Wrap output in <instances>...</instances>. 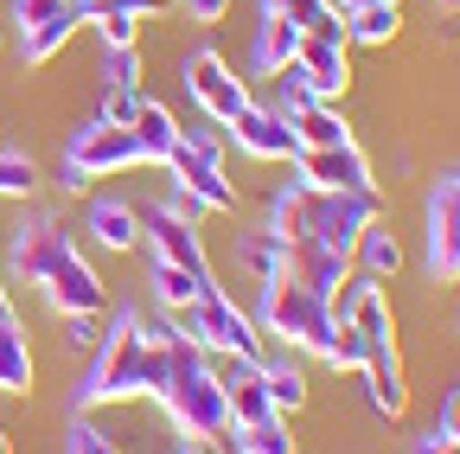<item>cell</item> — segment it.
I'll list each match as a JSON object with an SVG mask.
<instances>
[{
	"instance_id": "obj_35",
	"label": "cell",
	"mask_w": 460,
	"mask_h": 454,
	"mask_svg": "<svg viewBox=\"0 0 460 454\" xmlns=\"http://www.w3.org/2000/svg\"><path fill=\"white\" fill-rule=\"evenodd\" d=\"M180 7H186L192 26H217V20L230 13V0H180Z\"/></svg>"
},
{
	"instance_id": "obj_12",
	"label": "cell",
	"mask_w": 460,
	"mask_h": 454,
	"mask_svg": "<svg viewBox=\"0 0 460 454\" xmlns=\"http://www.w3.org/2000/svg\"><path fill=\"white\" fill-rule=\"evenodd\" d=\"M288 166H295L307 186H320V192H365V186H377L371 154L358 141H345V147H301Z\"/></svg>"
},
{
	"instance_id": "obj_15",
	"label": "cell",
	"mask_w": 460,
	"mask_h": 454,
	"mask_svg": "<svg viewBox=\"0 0 460 454\" xmlns=\"http://www.w3.org/2000/svg\"><path fill=\"white\" fill-rule=\"evenodd\" d=\"M230 141H237V154H250V160H269V166H281V160H295L301 147H295V129H288V116H275L269 102H250L237 122L224 129Z\"/></svg>"
},
{
	"instance_id": "obj_31",
	"label": "cell",
	"mask_w": 460,
	"mask_h": 454,
	"mask_svg": "<svg viewBox=\"0 0 460 454\" xmlns=\"http://www.w3.org/2000/svg\"><path fill=\"white\" fill-rule=\"evenodd\" d=\"M102 90H141V45H122L102 58Z\"/></svg>"
},
{
	"instance_id": "obj_23",
	"label": "cell",
	"mask_w": 460,
	"mask_h": 454,
	"mask_svg": "<svg viewBox=\"0 0 460 454\" xmlns=\"http://www.w3.org/2000/svg\"><path fill=\"white\" fill-rule=\"evenodd\" d=\"M262 384H269V404H275V416H295V410H307V371L288 359V352H262Z\"/></svg>"
},
{
	"instance_id": "obj_4",
	"label": "cell",
	"mask_w": 460,
	"mask_h": 454,
	"mask_svg": "<svg viewBox=\"0 0 460 454\" xmlns=\"http://www.w3.org/2000/svg\"><path fill=\"white\" fill-rule=\"evenodd\" d=\"M345 320L358 326V339H365V365H358V378H365V390H371V410L377 416H402L410 410V384H402V352H396V314H390V295H384V281H345V295L332 301Z\"/></svg>"
},
{
	"instance_id": "obj_34",
	"label": "cell",
	"mask_w": 460,
	"mask_h": 454,
	"mask_svg": "<svg viewBox=\"0 0 460 454\" xmlns=\"http://www.w3.org/2000/svg\"><path fill=\"white\" fill-rule=\"evenodd\" d=\"M102 339V314H65V346L71 352H96Z\"/></svg>"
},
{
	"instance_id": "obj_14",
	"label": "cell",
	"mask_w": 460,
	"mask_h": 454,
	"mask_svg": "<svg viewBox=\"0 0 460 454\" xmlns=\"http://www.w3.org/2000/svg\"><path fill=\"white\" fill-rule=\"evenodd\" d=\"M281 275H295L301 289L339 301L345 281H352V256H339V250H326V244H314V237H281Z\"/></svg>"
},
{
	"instance_id": "obj_1",
	"label": "cell",
	"mask_w": 460,
	"mask_h": 454,
	"mask_svg": "<svg viewBox=\"0 0 460 454\" xmlns=\"http://www.w3.org/2000/svg\"><path fill=\"white\" fill-rule=\"evenodd\" d=\"M154 404L172 416V429H180V441H224L230 435V410H224V384H217V365L211 352H199L186 333L160 326V352H154Z\"/></svg>"
},
{
	"instance_id": "obj_26",
	"label": "cell",
	"mask_w": 460,
	"mask_h": 454,
	"mask_svg": "<svg viewBox=\"0 0 460 454\" xmlns=\"http://www.w3.org/2000/svg\"><path fill=\"white\" fill-rule=\"evenodd\" d=\"M237 269L256 281V289L281 275V237L269 231V224H256V231H237Z\"/></svg>"
},
{
	"instance_id": "obj_17",
	"label": "cell",
	"mask_w": 460,
	"mask_h": 454,
	"mask_svg": "<svg viewBox=\"0 0 460 454\" xmlns=\"http://www.w3.org/2000/svg\"><path fill=\"white\" fill-rule=\"evenodd\" d=\"M295 71L307 77V90L320 102H339L345 90H352V45H345V39H301Z\"/></svg>"
},
{
	"instance_id": "obj_29",
	"label": "cell",
	"mask_w": 460,
	"mask_h": 454,
	"mask_svg": "<svg viewBox=\"0 0 460 454\" xmlns=\"http://www.w3.org/2000/svg\"><path fill=\"white\" fill-rule=\"evenodd\" d=\"M211 275H192V269H172V263H154V301L166 307V314H180L199 289H205Z\"/></svg>"
},
{
	"instance_id": "obj_41",
	"label": "cell",
	"mask_w": 460,
	"mask_h": 454,
	"mask_svg": "<svg viewBox=\"0 0 460 454\" xmlns=\"http://www.w3.org/2000/svg\"><path fill=\"white\" fill-rule=\"evenodd\" d=\"M435 7H441V13H460V0H435Z\"/></svg>"
},
{
	"instance_id": "obj_27",
	"label": "cell",
	"mask_w": 460,
	"mask_h": 454,
	"mask_svg": "<svg viewBox=\"0 0 460 454\" xmlns=\"http://www.w3.org/2000/svg\"><path fill=\"white\" fill-rule=\"evenodd\" d=\"M230 454H295V435H288V416H269V423H243L224 435Z\"/></svg>"
},
{
	"instance_id": "obj_19",
	"label": "cell",
	"mask_w": 460,
	"mask_h": 454,
	"mask_svg": "<svg viewBox=\"0 0 460 454\" xmlns=\"http://www.w3.org/2000/svg\"><path fill=\"white\" fill-rule=\"evenodd\" d=\"M32 378H39V359H32L20 314H0V396H26Z\"/></svg>"
},
{
	"instance_id": "obj_45",
	"label": "cell",
	"mask_w": 460,
	"mask_h": 454,
	"mask_svg": "<svg viewBox=\"0 0 460 454\" xmlns=\"http://www.w3.org/2000/svg\"><path fill=\"white\" fill-rule=\"evenodd\" d=\"M454 20H460V13H454Z\"/></svg>"
},
{
	"instance_id": "obj_44",
	"label": "cell",
	"mask_w": 460,
	"mask_h": 454,
	"mask_svg": "<svg viewBox=\"0 0 460 454\" xmlns=\"http://www.w3.org/2000/svg\"><path fill=\"white\" fill-rule=\"evenodd\" d=\"M0 51H7V32H0Z\"/></svg>"
},
{
	"instance_id": "obj_25",
	"label": "cell",
	"mask_w": 460,
	"mask_h": 454,
	"mask_svg": "<svg viewBox=\"0 0 460 454\" xmlns=\"http://www.w3.org/2000/svg\"><path fill=\"white\" fill-rule=\"evenodd\" d=\"M288 129H295V147H345L352 141V122L332 102H307L301 116H288Z\"/></svg>"
},
{
	"instance_id": "obj_7",
	"label": "cell",
	"mask_w": 460,
	"mask_h": 454,
	"mask_svg": "<svg viewBox=\"0 0 460 454\" xmlns=\"http://www.w3.org/2000/svg\"><path fill=\"white\" fill-rule=\"evenodd\" d=\"M172 320V333H186L199 352H211V359H262V333H256V320L237 307V295H224L217 281H205V289L180 307V314H166Z\"/></svg>"
},
{
	"instance_id": "obj_40",
	"label": "cell",
	"mask_w": 460,
	"mask_h": 454,
	"mask_svg": "<svg viewBox=\"0 0 460 454\" xmlns=\"http://www.w3.org/2000/svg\"><path fill=\"white\" fill-rule=\"evenodd\" d=\"M0 314H13V289H7V269H0Z\"/></svg>"
},
{
	"instance_id": "obj_32",
	"label": "cell",
	"mask_w": 460,
	"mask_h": 454,
	"mask_svg": "<svg viewBox=\"0 0 460 454\" xmlns=\"http://www.w3.org/2000/svg\"><path fill=\"white\" fill-rule=\"evenodd\" d=\"M172 0H84V26L102 20V13H135V20H160Z\"/></svg>"
},
{
	"instance_id": "obj_6",
	"label": "cell",
	"mask_w": 460,
	"mask_h": 454,
	"mask_svg": "<svg viewBox=\"0 0 460 454\" xmlns=\"http://www.w3.org/2000/svg\"><path fill=\"white\" fill-rule=\"evenodd\" d=\"M256 333H269L275 346H288V352H307V359H320L326 365V352H332V333H339V307L326 301V295H314V289H301L295 275H275V281H262V301H256Z\"/></svg>"
},
{
	"instance_id": "obj_37",
	"label": "cell",
	"mask_w": 460,
	"mask_h": 454,
	"mask_svg": "<svg viewBox=\"0 0 460 454\" xmlns=\"http://www.w3.org/2000/svg\"><path fill=\"white\" fill-rule=\"evenodd\" d=\"M435 429H441V435H454V441H460V384H454V390H447V396H441V416H435Z\"/></svg>"
},
{
	"instance_id": "obj_33",
	"label": "cell",
	"mask_w": 460,
	"mask_h": 454,
	"mask_svg": "<svg viewBox=\"0 0 460 454\" xmlns=\"http://www.w3.org/2000/svg\"><path fill=\"white\" fill-rule=\"evenodd\" d=\"M90 26L102 32L109 51H122V45H141V26H147V20H135V13H102V20H90Z\"/></svg>"
},
{
	"instance_id": "obj_8",
	"label": "cell",
	"mask_w": 460,
	"mask_h": 454,
	"mask_svg": "<svg viewBox=\"0 0 460 454\" xmlns=\"http://www.w3.org/2000/svg\"><path fill=\"white\" fill-rule=\"evenodd\" d=\"M135 166H147L135 129H128V122H109V116H90V122L71 129V141H65V174H58V180H65L71 192H84V186H96V180L135 174Z\"/></svg>"
},
{
	"instance_id": "obj_28",
	"label": "cell",
	"mask_w": 460,
	"mask_h": 454,
	"mask_svg": "<svg viewBox=\"0 0 460 454\" xmlns=\"http://www.w3.org/2000/svg\"><path fill=\"white\" fill-rule=\"evenodd\" d=\"M402 32V7H352L345 13V45H390Z\"/></svg>"
},
{
	"instance_id": "obj_10",
	"label": "cell",
	"mask_w": 460,
	"mask_h": 454,
	"mask_svg": "<svg viewBox=\"0 0 460 454\" xmlns=\"http://www.w3.org/2000/svg\"><path fill=\"white\" fill-rule=\"evenodd\" d=\"M180 84H186V96L199 102V116H205V122H217V129H230V122H237L243 109L256 102V96H250V84L230 71L211 45H199V51H186V58H180Z\"/></svg>"
},
{
	"instance_id": "obj_21",
	"label": "cell",
	"mask_w": 460,
	"mask_h": 454,
	"mask_svg": "<svg viewBox=\"0 0 460 454\" xmlns=\"http://www.w3.org/2000/svg\"><path fill=\"white\" fill-rule=\"evenodd\" d=\"M301 39H307V32H295L281 13H262V20H256V45H250V65H256L262 77L288 71V65L301 58Z\"/></svg>"
},
{
	"instance_id": "obj_42",
	"label": "cell",
	"mask_w": 460,
	"mask_h": 454,
	"mask_svg": "<svg viewBox=\"0 0 460 454\" xmlns=\"http://www.w3.org/2000/svg\"><path fill=\"white\" fill-rule=\"evenodd\" d=\"M0 454H13V435H7V429H0Z\"/></svg>"
},
{
	"instance_id": "obj_39",
	"label": "cell",
	"mask_w": 460,
	"mask_h": 454,
	"mask_svg": "<svg viewBox=\"0 0 460 454\" xmlns=\"http://www.w3.org/2000/svg\"><path fill=\"white\" fill-rule=\"evenodd\" d=\"M339 13H352V7H402V0H332Z\"/></svg>"
},
{
	"instance_id": "obj_13",
	"label": "cell",
	"mask_w": 460,
	"mask_h": 454,
	"mask_svg": "<svg viewBox=\"0 0 460 454\" xmlns=\"http://www.w3.org/2000/svg\"><path fill=\"white\" fill-rule=\"evenodd\" d=\"M429 275L460 281V174L429 186Z\"/></svg>"
},
{
	"instance_id": "obj_16",
	"label": "cell",
	"mask_w": 460,
	"mask_h": 454,
	"mask_svg": "<svg viewBox=\"0 0 460 454\" xmlns=\"http://www.w3.org/2000/svg\"><path fill=\"white\" fill-rule=\"evenodd\" d=\"M211 365H217V384H224L230 429H243V423H269V416H275L269 384H262V359H211Z\"/></svg>"
},
{
	"instance_id": "obj_18",
	"label": "cell",
	"mask_w": 460,
	"mask_h": 454,
	"mask_svg": "<svg viewBox=\"0 0 460 454\" xmlns=\"http://www.w3.org/2000/svg\"><path fill=\"white\" fill-rule=\"evenodd\" d=\"M84 231H90L96 250L128 256L141 244V205H128V199H90L84 205Z\"/></svg>"
},
{
	"instance_id": "obj_2",
	"label": "cell",
	"mask_w": 460,
	"mask_h": 454,
	"mask_svg": "<svg viewBox=\"0 0 460 454\" xmlns=\"http://www.w3.org/2000/svg\"><path fill=\"white\" fill-rule=\"evenodd\" d=\"M154 352H160V326H147L135 307H122L109 320V333L96 339L90 371L71 384V410H109V404H135V396L154 390Z\"/></svg>"
},
{
	"instance_id": "obj_24",
	"label": "cell",
	"mask_w": 460,
	"mask_h": 454,
	"mask_svg": "<svg viewBox=\"0 0 460 454\" xmlns=\"http://www.w3.org/2000/svg\"><path fill=\"white\" fill-rule=\"evenodd\" d=\"M262 13H281L307 39H345V13L332 7V0H262Z\"/></svg>"
},
{
	"instance_id": "obj_43",
	"label": "cell",
	"mask_w": 460,
	"mask_h": 454,
	"mask_svg": "<svg viewBox=\"0 0 460 454\" xmlns=\"http://www.w3.org/2000/svg\"><path fill=\"white\" fill-rule=\"evenodd\" d=\"M180 454H205V448H199V441H180Z\"/></svg>"
},
{
	"instance_id": "obj_38",
	"label": "cell",
	"mask_w": 460,
	"mask_h": 454,
	"mask_svg": "<svg viewBox=\"0 0 460 454\" xmlns=\"http://www.w3.org/2000/svg\"><path fill=\"white\" fill-rule=\"evenodd\" d=\"M416 454H460V441H454V435H441V429H429V435L416 441Z\"/></svg>"
},
{
	"instance_id": "obj_11",
	"label": "cell",
	"mask_w": 460,
	"mask_h": 454,
	"mask_svg": "<svg viewBox=\"0 0 460 454\" xmlns=\"http://www.w3.org/2000/svg\"><path fill=\"white\" fill-rule=\"evenodd\" d=\"M141 237H147L154 263L211 275V256H205V237H199V218H192V211H180V205H147V211H141Z\"/></svg>"
},
{
	"instance_id": "obj_9",
	"label": "cell",
	"mask_w": 460,
	"mask_h": 454,
	"mask_svg": "<svg viewBox=\"0 0 460 454\" xmlns=\"http://www.w3.org/2000/svg\"><path fill=\"white\" fill-rule=\"evenodd\" d=\"M7 26H13V45H20V65L39 71L65 51L84 26V0H13L7 7Z\"/></svg>"
},
{
	"instance_id": "obj_20",
	"label": "cell",
	"mask_w": 460,
	"mask_h": 454,
	"mask_svg": "<svg viewBox=\"0 0 460 454\" xmlns=\"http://www.w3.org/2000/svg\"><path fill=\"white\" fill-rule=\"evenodd\" d=\"M352 275L358 281H396L402 275V244H396V231L377 218V224H365V237L352 244Z\"/></svg>"
},
{
	"instance_id": "obj_22",
	"label": "cell",
	"mask_w": 460,
	"mask_h": 454,
	"mask_svg": "<svg viewBox=\"0 0 460 454\" xmlns=\"http://www.w3.org/2000/svg\"><path fill=\"white\" fill-rule=\"evenodd\" d=\"M128 129H135V141H141V154H147V160H166V154H172V141H180V116H172L166 102H154L147 90L135 96Z\"/></svg>"
},
{
	"instance_id": "obj_5",
	"label": "cell",
	"mask_w": 460,
	"mask_h": 454,
	"mask_svg": "<svg viewBox=\"0 0 460 454\" xmlns=\"http://www.w3.org/2000/svg\"><path fill=\"white\" fill-rule=\"evenodd\" d=\"M166 180H172V205L192 211V218H224L237 211V180L224 174V135L217 122H180V141H172V154L160 160Z\"/></svg>"
},
{
	"instance_id": "obj_36",
	"label": "cell",
	"mask_w": 460,
	"mask_h": 454,
	"mask_svg": "<svg viewBox=\"0 0 460 454\" xmlns=\"http://www.w3.org/2000/svg\"><path fill=\"white\" fill-rule=\"evenodd\" d=\"M135 96H141V90H109L96 116H109V122H128V116H135Z\"/></svg>"
},
{
	"instance_id": "obj_30",
	"label": "cell",
	"mask_w": 460,
	"mask_h": 454,
	"mask_svg": "<svg viewBox=\"0 0 460 454\" xmlns=\"http://www.w3.org/2000/svg\"><path fill=\"white\" fill-rule=\"evenodd\" d=\"M0 199H39V160L32 154H7L0 147Z\"/></svg>"
},
{
	"instance_id": "obj_3",
	"label": "cell",
	"mask_w": 460,
	"mask_h": 454,
	"mask_svg": "<svg viewBox=\"0 0 460 454\" xmlns=\"http://www.w3.org/2000/svg\"><path fill=\"white\" fill-rule=\"evenodd\" d=\"M384 211L390 205H384L377 186H365V192H320V186H307L295 174L269 199V231L275 237H314V244H326L339 256H352V244L365 237V224H377Z\"/></svg>"
}]
</instances>
